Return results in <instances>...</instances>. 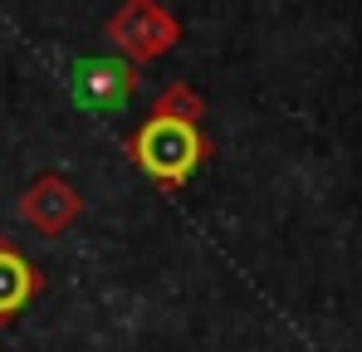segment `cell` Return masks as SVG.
I'll list each match as a JSON object with an SVG mask.
<instances>
[{"label": "cell", "mask_w": 362, "mask_h": 352, "mask_svg": "<svg viewBox=\"0 0 362 352\" xmlns=\"http://www.w3.org/2000/svg\"><path fill=\"white\" fill-rule=\"evenodd\" d=\"M122 152L132 157V167L162 191H186V181L206 167L211 157V137L201 122H177V117H142L127 137Z\"/></svg>", "instance_id": "6da1fadb"}, {"label": "cell", "mask_w": 362, "mask_h": 352, "mask_svg": "<svg viewBox=\"0 0 362 352\" xmlns=\"http://www.w3.org/2000/svg\"><path fill=\"white\" fill-rule=\"evenodd\" d=\"M103 35H108V45L118 49L122 64L142 69V64H152V59L177 49L181 20L167 5H157V0H127V5H118V10L103 20Z\"/></svg>", "instance_id": "7a4b0ae2"}, {"label": "cell", "mask_w": 362, "mask_h": 352, "mask_svg": "<svg viewBox=\"0 0 362 352\" xmlns=\"http://www.w3.org/2000/svg\"><path fill=\"white\" fill-rule=\"evenodd\" d=\"M142 88V69L122 64V59H78L69 69V93L78 108H98V113H118L122 103H132Z\"/></svg>", "instance_id": "3957f363"}, {"label": "cell", "mask_w": 362, "mask_h": 352, "mask_svg": "<svg viewBox=\"0 0 362 352\" xmlns=\"http://www.w3.org/2000/svg\"><path fill=\"white\" fill-rule=\"evenodd\" d=\"M83 216V196L64 172H40L25 191H20V221L45 240L74 230V221Z\"/></svg>", "instance_id": "277c9868"}, {"label": "cell", "mask_w": 362, "mask_h": 352, "mask_svg": "<svg viewBox=\"0 0 362 352\" xmlns=\"http://www.w3.org/2000/svg\"><path fill=\"white\" fill-rule=\"evenodd\" d=\"M45 293V274L30 264V254L0 235V328L15 323L35 298Z\"/></svg>", "instance_id": "5b68a950"}, {"label": "cell", "mask_w": 362, "mask_h": 352, "mask_svg": "<svg viewBox=\"0 0 362 352\" xmlns=\"http://www.w3.org/2000/svg\"><path fill=\"white\" fill-rule=\"evenodd\" d=\"M152 117H177V122H201L206 117V98L191 83H167L152 98Z\"/></svg>", "instance_id": "8992f818"}]
</instances>
